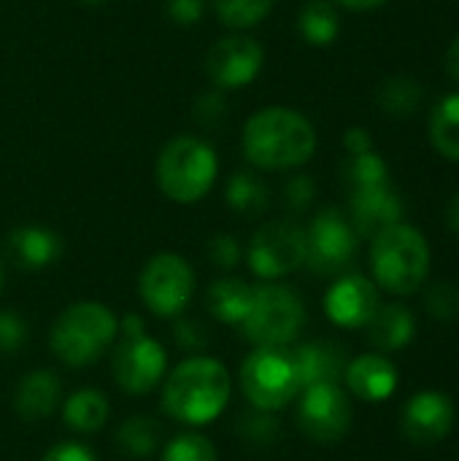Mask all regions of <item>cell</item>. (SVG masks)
I'll return each mask as SVG.
<instances>
[{
    "instance_id": "obj_1",
    "label": "cell",
    "mask_w": 459,
    "mask_h": 461,
    "mask_svg": "<svg viewBox=\"0 0 459 461\" xmlns=\"http://www.w3.org/2000/svg\"><path fill=\"white\" fill-rule=\"evenodd\" d=\"M317 151L314 124L281 105L257 111L243 127V154L260 170H295Z\"/></svg>"
},
{
    "instance_id": "obj_2",
    "label": "cell",
    "mask_w": 459,
    "mask_h": 461,
    "mask_svg": "<svg viewBox=\"0 0 459 461\" xmlns=\"http://www.w3.org/2000/svg\"><path fill=\"white\" fill-rule=\"evenodd\" d=\"M230 400V375L216 359L192 357L181 362L162 392V408L181 424L214 421Z\"/></svg>"
},
{
    "instance_id": "obj_3",
    "label": "cell",
    "mask_w": 459,
    "mask_h": 461,
    "mask_svg": "<svg viewBox=\"0 0 459 461\" xmlns=\"http://www.w3.org/2000/svg\"><path fill=\"white\" fill-rule=\"evenodd\" d=\"M371 265L376 281L392 294H414L430 270V246L409 224H395L373 238Z\"/></svg>"
},
{
    "instance_id": "obj_4",
    "label": "cell",
    "mask_w": 459,
    "mask_h": 461,
    "mask_svg": "<svg viewBox=\"0 0 459 461\" xmlns=\"http://www.w3.org/2000/svg\"><path fill=\"white\" fill-rule=\"evenodd\" d=\"M116 319L100 303H76L51 327V351L70 367L97 362L116 338Z\"/></svg>"
},
{
    "instance_id": "obj_5",
    "label": "cell",
    "mask_w": 459,
    "mask_h": 461,
    "mask_svg": "<svg viewBox=\"0 0 459 461\" xmlns=\"http://www.w3.org/2000/svg\"><path fill=\"white\" fill-rule=\"evenodd\" d=\"M216 181L214 149L192 135L173 138L157 159V184L173 203H197Z\"/></svg>"
},
{
    "instance_id": "obj_6",
    "label": "cell",
    "mask_w": 459,
    "mask_h": 461,
    "mask_svg": "<svg viewBox=\"0 0 459 461\" xmlns=\"http://www.w3.org/2000/svg\"><path fill=\"white\" fill-rule=\"evenodd\" d=\"M306 324L303 300L287 286H260L252 294L249 313L241 327L257 348H284L289 346Z\"/></svg>"
},
{
    "instance_id": "obj_7",
    "label": "cell",
    "mask_w": 459,
    "mask_h": 461,
    "mask_svg": "<svg viewBox=\"0 0 459 461\" xmlns=\"http://www.w3.org/2000/svg\"><path fill=\"white\" fill-rule=\"evenodd\" d=\"M241 389L257 411L273 413L289 405L303 392L292 351L257 348L241 367Z\"/></svg>"
},
{
    "instance_id": "obj_8",
    "label": "cell",
    "mask_w": 459,
    "mask_h": 461,
    "mask_svg": "<svg viewBox=\"0 0 459 461\" xmlns=\"http://www.w3.org/2000/svg\"><path fill=\"white\" fill-rule=\"evenodd\" d=\"M114 375L127 394H146L165 375V348L143 332V321L138 316H127L122 321V343L114 354Z\"/></svg>"
},
{
    "instance_id": "obj_9",
    "label": "cell",
    "mask_w": 459,
    "mask_h": 461,
    "mask_svg": "<svg viewBox=\"0 0 459 461\" xmlns=\"http://www.w3.org/2000/svg\"><path fill=\"white\" fill-rule=\"evenodd\" d=\"M357 238L360 235L341 211H322L306 230V265L317 276H341L354 262Z\"/></svg>"
},
{
    "instance_id": "obj_10",
    "label": "cell",
    "mask_w": 459,
    "mask_h": 461,
    "mask_svg": "<svg viewBox=\"0 0 459 461\" xmlns=\"http://www.w3.org/2000/svg\"><path fill=\"white\" fill-rule=\"evenodd\" d=\"M195 292V273L179 254H157L141 273V297L157 316H179Z\"/></svg>"
},
{
    "instance_id": "obj_11",
    "label": "cell",
    "mask_w": 459,
    "mask_h": 461,
    "mask_svg": "<svg viewBox=\"0 0 459 461\" xmlns=\"http://www.w3.org/2000/svg\"><path fill=\"white\" fill-rule=\"evenodd\" d=\"M306 262V230L295 221H268L249 243V267L260 278H281Z\"/></svg>"
},
{
    "instance_id": "obj_12",
    "label": "cell",
    "mask_w": 459,
    "mask_h": 461,
    "mask_svg": "<svg viewBox=\"0 0 459 461\" xmlns=\"http://www.w3.org/2000/svg\"><path fill=\"white\" fill-rule=\"evenodd\" d=\"M303 400L298 405V427L300 432L319 446H330L344 440L352 427V402L341 392L338 384H322L303 389Z\"/></svg>"
},
{
    "instance_id": "obj_13",
    "label": "cell",
    "mask_w": 459,
    "mask_h": 461,
    "mask_svg": "<svg viewBox=\"0 0 459 461\" xmlns=\"http://www.w3.org/2000/svg\"><path fill=\"white\" fill-rule=\"evenodd\" d=\"M262 62H265V51L254 38L227 35L211 46L206 57V70L216 89H238L257 78Z\"/></svg>"
},
{
    "instance_id": "obj_14",
    "label": "cell",
    "mask_w": 459,
    "mask_h": 461,
    "mask_svg": "<svg viewBox=\"0 0 459 461\" xmlns=\"http://www.w3.org/2000/svg\"><path fill=\"white\" fill-rule=\"evenodd\" d=\"M349 211H352V227L363 238H376L379 232L400 224L403 219V200L398 189L387 181L368 184L349 192Z\"/></svg>"
},
{
    "instance_id": "obj_15",
    "label": "cell",
    "mask_w": 459,
    "mask_h": 461,
    "mask_svg": "<svg viewBox=\"0 0 459 461\" xmlns=\"http://www.w3.org/2000/svg\"><path fill=\"white\" fill-rule=\"evenodd\" d=\"M454 427V405L444 392H419L414 394L403 413L400 429L414 446H436Z\"/></svg>"
},
{
    "instance_id": "obj_16",
    "label": "cell",
    "mask_w": 459,
    "mask_h": 461,
    "mask_svg": "<svg viewBox=\"0 0 459 461\" xmlns=\"http://www.w3.org/2000/svg\"><path fill=\"white\" fill-rule=\"evenodd\" d=\"M325 311L333 324L357 330L365 327L379 311V292L365 276H344L325 297Z\"/></svg>"
},
{
    "instance_id": "obj_17",
    "label": "cell",
    "mask_w": 459,
    "mask_h": 461,
    "mask_svg": "<svg viewBox=\"0 0 459 461\" xmlns=\"http://www.w3.org/2000/svg\"><path fill=\"white\" fill-rule=\"evenodd\" d=\"M292 357H295L303 389L322 386V384H338L346 375V367H349L346 348L333 343V340L303 343V346H298L292 351Z\"/></svg>"
},
{
    "instance_id": "obj_18",
    "label": "cell",
    "mask_w": 459,
    "mask_h": 461,
    "mask_svg": "<svg viewBox=\"0 0 459 461\" xmlns=\"http://www.w3.org/2000/svg\"><path fill=\"white\" fill-rule=\"evenodd\" d=\"M344 378H346L352 394L365 402H384L398 389V370L381 354L357 357L354 362H349Z\"/></svg>"
},
{
    "instance_id": "obj_19",
    "label": "cell",
    "mask_w": 459,
    "mask_h": 461,
    "mask_svg": "<svg viewBox=\"0 0 459 461\" xmlns=\"http://www.w3.org/2000/svg\"><path fill=\"white\" fill-rule=\"evenodd\" d=\"M62 251L60 238L46 227H19L5 240V254L19 270L49 267Z\"/></svg>"
},
{
    "instance_id": "obj_20",
    "label": "cell",
    "mask_w": 459,
    "mask_h": 461,
    "mask_svg": "<svg viewBox=\"0 0 459 461\" xmlns=\"http://www.w3.org/2000/svg\"><path fill=\"white\" fill-rule=\"evenodd\" d=\"M57 402H60V378L51 370H35L24 375L22 384L16 386L14 408L27 421H38L49 416L57 408Z\"/></svg>"
},
{
    "instance_id": "obj_21",
    "label": "cell",
    "mask_w": 459,
    "mask_h": 461,
    "mask_svg": "<svg viewBox=\"0 0 459 461\" xmlns=\"http://www.w3.org/2000/svg\"><path fill=\"white\" fill-rule=\"evenodd\" d=\"M368 340L381 351H398L409 346L417 335V321L403 305H379L373 319L365 324Z\"/></svg>"
},
{
    "instance_id": "obj_22",
    "label": "cell",
    "mask_w": 459,
    "mask_h": 461,
    "mask_svg": "<svg viewBox=\"0 0 459 461\" xmlns=\"http://www.w3.org/2000/svg\"><path fill=\"white\" fill-rule=\"evenodd\" d=\"M252 294H254V289L246 281H241V278H222V281L211 284L208 297H206V305H208V311L219 321H225V324H241L243 316L249 313Z\"/></svg>"
},
{
    "instance_id": "obj_23",
    "label": "cell",
    "mask_w": 459,
    "mask_h": 461,
    "mask_svg": "<svg viewBox=\"0 0 459 461\" xmlns=\"http://www.w3.org/2000/svg\"><path fill=\"white\" fill-rule=\"evenodd\" d=\"M108 400L95 389H81L68 397L62 408V419L76 432H97L108 421Z\"/></svg>"
},
{
    "instance_id": "obj_24",
    "label": "cell",
    "mask_w": 459,
    "mask_h": 461,
    "mask_svg": "<svg viewBox=\"0 0 459 461\" xmlns=\"http://www.w3.org/2000/svg\"><path fill=\"white\" fill-rule=\"evenodd\" d=\"M227 203L243 216H260L271 205V189L254 170H238L227 181Z\"/></svg>"
},
{
    "instance_id": "obj_25",
    "label": "cell",
    "mask_w": 459,
    "mask_h": 461,
    "mask_svg": "<svg viewBox=\"0 0 459 461\" xmlns=\"http://www.w3.org/2000/svg\"><path fill=\"white\" fill-rule=\"evenodd\" d=\"M430 140L441 157L459 162V95L438 103L430 119Z\"/></svg>"
},
{
    "instance_id": "obj_26",
    "label": "cell",
    "mask_w": 459,
    "mask_h": 461,
    "mask_svg": "<svg viewBox=\"0 0 459 461\" xmlns=\"http://www.w3.org/2000/svg\"><path fill=\"white\" fill-rule=\"evenodd\" d=\"M300 35L314 46H330L338 35V14L330 0H308L300 11Z\"/></svg>"
},
{
    "instance_id": "obj_27",
    "label": "cell",
    "mask_w": 459,
    "mask_h": 461,
    "mask_svg": "<svg viewBox=\"0 0 459 461\" xmlns=\"http://www.w3.org/2000/svg\"><path fill=\"white\" fill-rule=\"evenodd\" d=\"M425 100V86L411 76H392L379 86V105L392 116L414 113Z\"/></svg>"
},
{
    "instance_id": "obj_28",
    "label": "cell",
    "mask_w": 459,
    "mask_h": 461,
    "mask_svg": "<svg viewBox=\"0 0 459 461\" xmlns=\"http://www.w3.org/2000/svg\"><path fill=\"white\" fill-rule=\"evenodd\" d=\"M276 0H214L216 16L233 27V30H249L260 24L271 11Z\"/></svg>"
},
{
    "instance_id": "obj_29",
    "label": "cell",
    "mask_w": 459,
    "mask_h": 461,
    "mask_svg": "<svg viewBox=\"0 0 459 461\" xmlns=\"http://www.w3.org/2000/svg\"><path fill=\"white\" fill-rule=\"evenodd\" d=\"M341 178L346 184V189H360L368 184H379L387 181V162L373 154V151H363V154H349L341 165Z\"/></svg>"
},
{
    "instance_id": "obj_30",
    "label": "cell",
    "mask_w": 459,
    "mask_h": 461,
    "mask_svg": "<svg viewBox=\"0 0 459 461\" xmlns=\"http://www.w3.org/2000/svg\"><path fill=\"white\" fill-rule=\"evenodd\" d=\"M116 443L130 456H149L157 448V443H160V429H157V424L151 419L135 416V419H127L119 427Z\"/></svg>"
},
{
    "instance_id": "obj_31",
    "label": "cell",
    "mask_w": 459,
    "mask_h": 461,
    "mask_svg": "<svg viewBox=\"0 0 459 461\" xmlns=\"http://www.w3.org/2000/svg\"><path fill=\"white\" fill-rule=\"evenodd\" d=\"M162 461H219L216 448L203 435H181L168 443Z\"/></svg>"
},
{
    "instance_id": "obj_32",
    "label": "cell",
    "mask_w": 459,
    "mask_h": 461,
    "mask_svg": "<svg viewBox=\"0 0 459 461\" xmlns=\"http://www.w3.org/2000/svg\"><path fill=\"white\" fill-rule=\"evenodd\" d=\"M238 432H241V438H243L246 443L262 448V446H271V443L279 440L281 427H279V421H276L273 416H268L265 411H257V408H254V413L243 416V421L238 424Z\"/></svg>"
},
{
    "instance_id": "obj_33",
    "label": "cell",
    "mask_w": 459,
    "mask_h": 461,
    "mask_svg": "<svg viewBox=\"0 0 459 461\" xmlns=\"http://www.w3.org/2000/svg\"><path fill=\"white\" fill-rule=\"evenodd\" d=\"M427 311L438 321H454L459 316V286L452 281H441L427 292Z\"/></svg>"
},
{
    "instance_id": "obj_34",
    "label": "cell",
    "mask_w": 459,
    "mask_h": 461,
    "mask_svg": "<svg viewBox=\"0 0 459 461\" xmlns=\"http://www.w3.org/2000/svg\"><path fill=\"white\" fill-rule=\"evenodd\" d=\"M192 116H195V122H200L203 127H216L219 122H225V116H227V103H225V97L219 95V89L203 92V95L195 100Z\"/></svg>"
},
{
    "instance_id": "obj_35",
    "label": "cell",
    "mask_w": 459,
    "mask_h": 461,
    "mask_svg": "<svg viewBox=\"0 0 459 461\" xmlns=\"http://www.w3.org/2000/svg\"><path fill=\"white\" fill-rule=\"evenodd\" d=\"M27 340V324L14 311H0V351L14 354Z\"/></svg>"
},
{
    "instance_id": "obj_36",
    "label": "cell",
    "mask_w": 459,
    "mask_h": 461,
    "mask_svg": "<svg viewBox=\"0 0 459 461\" xmlns=\"http://www.w3.org/2000/svg\"><path fill=\"white\" fill-rule=\"evenodd\" d=\"M208 259L222 267V270H233L241 259V246L233 235H214L208 240Z\"/></svg>"
},
{
    "instance_id": "obj_37",
    "label": "cell",
    "mask_w": 459,
    "mask_h": 461,
    "mask_svg": "<svg viewBox=\"0 0 459 461\" xmlns=\"http://www.w3.org/2000/svg\"><path fill=\"white\" fill-rule=\"evenodd\" d=\"M314 194H317V186H314V181H311L308 176H295V178H289L287 186H284V203H287V208H289L292 213L306 211V208L311 205Z\"/></svg>"
},
{
    "instance_id": "obj_38",
    "label": "cell",
    "mask_w": 459,
    "mask_h": 461,
    "mask_svg": "<svg viewBox=\"0 0 459 461\" xmlns=\"http://www.w3.org/2000/svg\"><path fill=\"white\" fill-rule=\"evenodd\" d=\"M168 16L176 22V24H195L200 22L203 11H206V0H168Z\"/></svg>"
},
{
    "instance_id": "obj_39",
    "label": "cell",
    "mask_w": 459,
    "mask_h": 461,
    "mask_svg": "<svg viewBox=\"0 0 459 461\" xmlns=\"http://www.w3.org/2000/svg\"><path fill=\"white\" fill-rule=\"evenodd\" d=\"M173 338H176V343H179L181 348H203V346L208 343L206 330H203L197 321H187V319L176 321V327H173Z\"/></svg>"
},
{
    "instance_id": "obj_40",
    "label": "cell",
    "mask_w": 459,
    "mask_h": 461,
    "mask_svg": "<svg viewBox=\"0 0 459 461\" xmlns=\"http://www.w3.org/2000/svg\"><path fill=\"white\" fill-rule=\"evenodd\" d=\"M43 461H97L89 448H84L81 443H57L54 448H49V454Z\"/></svg>"
},
{
    "instance_id": "obj_41",
    "label": "cell",
    "mask_w": 459,
    "mask_h": 461,
    "mask_svg": "<svg viewBox=\"0 0 459 461\" xmlns=\"http://www.w3.org/2000/svg\"><path fill=\"white\" fill-rule=\"evenodd\" d=\"M344 146L349 154H363V151H373V140L363 127H352L344 138Z\"/></svg>"
},
{
    "instance_id": "obj_42",
    "label": "cell",
    "mask_w": 459,
    "mask_h": 461,
    "mask_svg": "<svg viewBox=\"0 0 459 461\" xmlns=\"http://www.w3.org/2000/svg\"><path fill=\"white\" fill-rule=\"evenodd\" d=\"M335 3L344 5V8H352V11H371V8L384 5L387 0H335Z\"/></svg>"
},
{
    "instance_id": "obj_43",
    "label": "cell",
    "mask_w": 459,
    "mask_h": 461,
    "mask_svg": "<svg viewBox=\"0 0 459 461\" xmlns=\"http://www.w3.org/2000/svg\"><path fill=\"white\" fill-rule=\"evenodd\" d=\"M446 68H449V73L459 81V35L452 41V46L446 51Z\"/></svg>"
},
{
    "instance_id": "obj_44",
    "label": "cell",
    "mask_w": 459,
    "mask_h": 461,
    "mask_svg": "<svg viewBox=\"0 0 459 461\" xmlns=\"http://www.w3.org/2000/svg\"><path fill=\"white\" fill-rule=\"evenodd\" d=\"M446 221H449L452 232L459 235V194L452 197V203H449V208H446Z\"/></svg>"
},
{
    "instance_id": "obj_45",
    "label": "cell",
    "mask_w": 459,
    "mask_h": 461,
    "mask_svg": "<svg viewBox=\"0 0 459 461\" xmlns=\"http://www.w3.org/2000/svg\"><path fill=\"white\" fill-rule=\"evenodd\" d=\"M81 5H106L108 0H78Z\"/></svg>"
},
{
    "instance_id": "obj_46",
    "label": "cell",
    "mask_w": 459,
    "mask_h": 461,
    "mask_svg": "<svg viewBox=\"0 0 459 461\" xmlns=\"http://www.w3.org/2000/svg\"><path fill=\"white\" fill-rule=\"evenodd\" d=\"M0 289H3V265H0Z\"/></svg>"
}]
</instances>
